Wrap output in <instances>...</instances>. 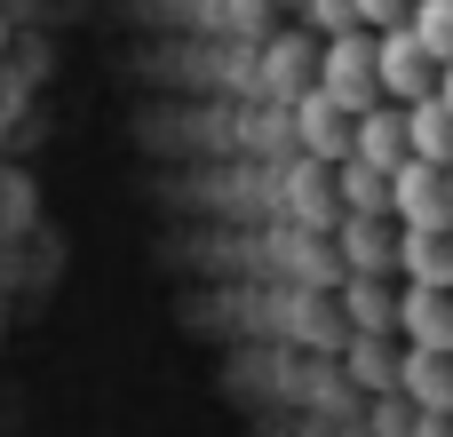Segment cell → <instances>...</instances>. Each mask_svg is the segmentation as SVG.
Returning a JSON list of instances; mask_svg holds the SVG:
<instances>
[{"label":"cell","instance_id":"1","mask_svg":"<svg viewBox=\"0 0 453 437\" xmlns=\"http://www.w3.org/2000/svg\"><path fill=\"white\" fill-rule=\"evenodd\" d=\"M319 88L342 104V111H374V104H390L382 96V48H374V32H350V40H326V56H319Z\"/></svg>","mask_w":453,"mask_h":437},{"label":"cell","instance_id":"2","mask_svg":"<svg viewBox=\"0 0 453 437\" xmlns=\"http://www.w3.org/2000/svg\"><path fill=\"white\" fill-rule=\"evenodd\" d=\"M374 48H382V96H390V104H430V96H438L446 64H438L422 40H414V24L374 32Z\"/></svg>","mask_w":453,"mask_h":437},{"label":"cell","instance_id":"3","mask_svg":"<svg viewBox=\"0 0 453 437\" xmlns=\"http://www.w3.org/2000/svg\"><path fill=\"white\" fill-rule=\"evenodd\" d=\"M390 215H398V231H453V175L430 167V159H406L398 191H390Z\"/></svg>","mask_w":453,"mask_h":437},{"label":"cell","instance_id":"4","mask_svg":"<svg viewBox=\"0 0 453 437\" xmlns=\"http://www.w3.org/2000/svg\"><path fill=\"white\" fill-rule=\"evenodd\" d=\"M295 143H303L319 167H342V159L358 151V111H342L326 88H311V96L295 104Z\"/></svg>","mask_w":453,"mask_h":437},{"label":"cell","instance_id":"5","mask_svg":"<svg viewBox=\"0 0 453 437\" xmlns=\"http://www.w3.org/2000/svg\"><path fill=\"white\" fill-rule=\"evenodd\" d=\"M406 231L390 215H342V279H390Z\"/></svg>","mask_w":453,"mask_h":437},{"label":"cell","instance_id":"6","mask_svg":"<svg viewBox=\"0 0 453 437\" xmlns=\"http://www.w3.org/2000/svg\"><path fill=\"white\" fill-rule=\"evenodd\" d=\"M398 334H406V350H446L453 358V295L446 287H406Z\"/></svg>","mask_w":453,"mask_h":437},{"label":"cell","instance_id":"7","mask_svg":"<svg viewBox=\"0 0 453 437\" xmlns=\"http://www.w3.org/2000/svg\"><path fill=\"white\" fill-rule=\"evenodd\" d=\"M350 159H366V167L398 175V167L414 159V135H406V104H374V111L358 119V151H350Z\"/></svg>","mask_w":453,"mask_h":437},{"label":"cell","instance_id":"8","mask_svg":"<svg viewBox=\"0 0 453 437\" xmlns=\"http://www.w3.org/2000/svg\"><path fill=\"white\" fill-rule=\"evenodd\" d=\"M342 366H350V382L374 390V398H398V382H406V358L390 350V334H350V342H342Z\"/></svg>","mask_w":453,"mask_h":437},{"label":"cell","instance_id":"9","mask_svg":"<svg viewBox=\"0 0 453 437\" xmlns=\"http://www.w3.org/2000/svg\"><path fill=\"white\" fill-rule=\"evenodd\" d=\"M398 279H406V287H446L453 295V231H406Z\"/></svg>","mask_w":453,"mask_h":437},{"label":"cell","instance_id":"10","mask_svg":"<svg viewBox=\"0 0 453 437\" xmlns=\"http://www.w3.org/2000/svg\"><path fill=\"white\" fill-rule=\"evenodd\" d=\"M390 191H398V175H382V167H366V159H342V167H334L342 215H390ZM390 223H398V215H390Z\"/></svg>","mask_w":453,"mask_h":437},{"label":"cell","instance_id":"11","mask_svg":"<svg viewBox=\"0 0 453 437\" xmlns=\"http://www.w3.org/2000/svg\"><path fill=\"white\" fill-rule=\"evenodd\" d=\"M422 414H453V358L446 350H406V382H398Z\"/></svg>","mask_w":453,"mask_h":437},{"label":"cell","instance_id":"12","mask_svg":"<svg viewBox=\"0 0 453 437\" xmlns=\"http://www.w3.org/2000/svg\"><path fill=\"white\" fill-rule=\"evenodd\" d=\"M398 303L382 279H342V310H350V334H398Z\"/></svg>","mask_w":453,"mask_h":437},{"label":"cell","instance_id":"13","mask_svg":"<svg viewBox=\"0 0 453 437\" xmlns=\"http://www.w3.org/2000/svg\"><path fill=\"white\" fill-rule=\"evenodd\" d=\"M406 135H414V159L453 167V111H446V96H430V104H406Z\"/></svg>","mask_w":453,"mask_h":437},{"label":"cell","instance_id":"14","mask_svg":"<svg viewBox=\"0 0 453 437\" xmlns=\"http://www.w3.org/2000/svg\"><path fill=\"white\" fill-rule=\"evenodd\" d=\"M414 40L438 64H453V0H414Z\"/></svg>","mask_w":453,"mask_h":437},{"label":"cell","instance_id":"15","mask_svg":"<svg viewBox=\"0 0 453 437\" xmlns=\"http://www.w3.org/2000/svg\"><path fill=\"white\" fill-rule=\"evenodd\" d=\"M303 8H311V24H319L326 40H350V32H366L358 0H303Z\"/></svg>","mask_w":453,"mask_h":437},{"label":"cell","instance_id":"16","mask_svg":"<svg viewBox=\"0 0 453 437\" xmlns=\"http://www.w3.org/2000/svg\"><path fill=\"white\" fill-rule=\"evenodd\" d=\"M422 430V406H414V398H406V390H398V398H382V406H374V437H414Z\"/></svg>","mask_w":453,"mask_h":437},{"label":"cell","instance_id":"17","mask_svg":"<svg viewBox=\"0 0 453 437\" xmlns=\"http://www.w3.org/2000/svg\"><path fill=\"white\" fill-rule=\"evenodd\" d=\"M358 16H366V32H398V24H414V0H358Z\"/></svg>","mask_w":453,"mask_h":437},{"label":"cell","instance_id":"18","mask_svg":"<svg viewBox=\"0 0 453 437\" xmlns=\"http://www.w3.org/2000/svg\"><path fill=\"white\" fill-rule=\"evenodd\" d=\"M414 437H453V414H422V430Z\"/></svg>","mask_w":453,"mask_h":437},{"label":"cell","instance_id":"19","mask_svg":"<svg viewBox=\"0 0 453 437\" xmlns=\"http://www.w3.org/2000/svg\"><path fill=\"white\" fill-rule=\"evenodd\" d=\"M438 96H446V111H453V64H446V80H438Z\"/></svg>","mask_w":453,"mask_h":437},{"label":"cell","instance_id":"20","mask_svg":"<svg viewBox=\"0 0 453 437\" xmlns=\"http://www.w3.org/2000/svg\"><path fill=\"white\" fill-rule=\"evenodd\" d=\"M446 175H453V167H446Z\"/></svg>","mask_w":453,"mask_h":437}]
</instances>
